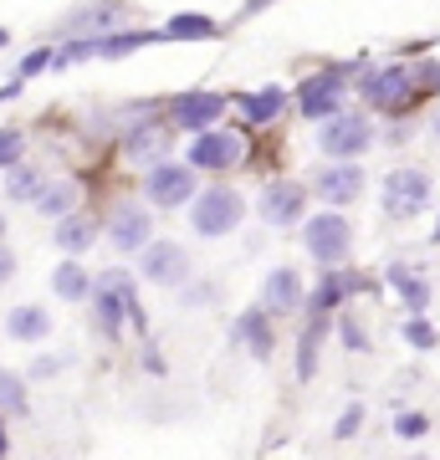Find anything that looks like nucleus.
<instances>
[{
  "label": "nucleus",
  "mask_w": 440,
  "mask_h": 460,
  "mask_svg": "<svg viewBox=\"0 0 440 460\" xmlns=\"http://www.w3.org/2000/svg\"><path fill=\"white\" fill-rule=\"evenodd\" d=\"M93 287H98V328L108 332V338H118L123 323H129L133 332L148 328V317H144V307H139V292H133L129 271H103Z\"/></svg>",
  "instance_id": "f257e3e1"
},
{
  "label": "nucleus",
  "mask_w": 440,
  "mask_h": 460,
  "mask_svg": "<svg viewBox=\"0 0 440 460\" xmlns=\"http://www.w3.org/2000/svg\"><path fill=\"white\" fill-rule=\"evenodd\" d=\"M318 144H323V154L333 159V164H343V159H364V154L374 148V123L359 118V113H333V118H323Z\"/></svg>",
  "instance_id": "f03ea898"
},
{
  "label": "nucleus",
  "mask_w": 440,
  "mask_h": 460,
  "mask_svg": "<svg viewBox=\"0 0 440 460\" xmlns=\"http://www.w3.org/2000/svg\"><path fill=\"white\" fill-rule=\"evenodd\" d=\"M144 195H148V205H159V210H180V205H190V199L200 195L195 190V169L180 164V159H159V164H148Z\"/></svg>",
  "instance_id": "7ed1b4c3"
},
{
  "label": "nucleus",
  "mask_w": 440,
  "mask_h": 460,
  "mask_svg": "<svg viewBox=\"0 0 440 460\" xmlns=\"http://www.w3.org/2000/svg\"><path fill=\"white\" fill-rule=\"evenodd\" d=\"M302 246H308V256L318 266H338L348 256V246H354V230H348V220L338 210H323L302 226Z\"/></svg>",
  "instance_id": "20e7f679"
},
{
  "label": "nucleus",
  "mask_w": 440,
  "mask_h": 460,
  "mask_svg": "<svg viewBox=\"0 0 440 460\" xmlns=\"http://www.w3.org/2000/svg\"><path fill=\"white\" fill-rule=\"evenodd\" d=\"M241 215H246V199L236 190H220V184L195 195V205H190V220H195L200 235H230L241 226Z\"/></svg>",
  "instance_id": "39448f33"
},
{
  "label": "nucleus",
  "mask_w": 440,
  "mask_h": 460,
  "mask_svg": "<svg viewBox=\"0 0 440 460\" xmlns=\"http://www.w3.org/2000/svg\"><path fill=\"white\" fill-rule=\"evenodd\" d=\"M379 199H384V215L409 220V215H420L430 205V174L425 169H394V174H384Z\"/></svg>",
  "instance_id": "423d86ee"
},
{
  "label": "nucleus",
  "mask_w": 440,
  "mask_h": 460,
  "mask_svg": "<svg viewBox=\"0 0 440 460\" xmlns=\"http://www.w3.org/2000/svg\"><path fill=\"white\" fill-rule=\"evenodd\" d=\"M246 159V144H241V133H230V128H205L195 133V144H190V154H184V164L190 169H236Z\"/></svg>",
  "instance_id": "0eeeda50"
},
{
  "label": "nucleus",
  "mask_w": 440,
  "mask_h": 460,
  "mask_svg": "<svg viewBox=\"0 0 440 460\" xmlns=\"http://www.w3.org/2000/svg\"><path fill=\"white\" fill-rule=\"evenodd\" d=\"M139 271H144L154 287H180L190 277V256L180 251V241H148L139 251Z\"/></svg>",
  "instance_id": "6e6552de"
},
{
  "label": "nucleus",
  "mask_w": 440,
  "mask_h": 460,
  "mask_svg": "<svg viewBox=\"0 0 440 460\" xmlns=\"http://www.w3.org/2000/svg\"><path fill=\"white\" fill-rule=\"evenodd\" d=\"M343 72H318V77H308V83L297 87V108H302V118H333L343 113Z\"/></svg>",
  "instance_id": "1a4fd4ad"
},
{
  "label": "nucleus",
  "mask_w": 440,
  "mask_h": 460,
  "mask_svg": "<svg viewBox=\"0 0 440 460\" xmlns=\"http://www.w3.org/2000/svg\"><path fill=\"white\" fill-rule=\"evenodd\" d=\"M261 220L266 226H297L302 220V210H308V190L297 180H277V184H266L261 190Z\"/></svg>",
  "instance_id": "9d476101"
},
{
  "label": "nucleus",
  "mask_w": 440,
  "mask_h": 460,
  "mask_svg": "<svg viewBox=\"0 0 440 460\" xmlns=\"http://www.w3.org/2000/svg\"><path fill=\"white\" fill-rule=\"evenodd\" d=\"M108 241L118 251H144L154 241V215L144 205H118L113 220H108Z\"/></svg>",
  "instance_id": "9b49d317"
},
{
  "label": "nucleus",
  "mask_w": 440,
  "mask_h": 460,
  "mask_svg": "<svg viewBox=\"0 0 440 460\" xmlns=\"http://www.w3.org/2000/svg\"><path fill=\"white\" fill-rule=\"evenodd\" d=\"M318 195H323V205H354V199L364 195V169H359V159L328 164L323 174H318Z\"/></svg>",
  "instance_id": "f8f14e48"
},
{
  "label": "nucleus",
  "mask_w": 440,
  "mask_h": 460,
  "mask_svg": "<svg viewBox=\"0 0 440 460\" xmlns=\"http://www.w3.org/2000/svg\"><path fill=\"white\" fill-rule=\"evenodd\" d=\"M220 113H226L220 93H180V98H175V123H180L184 133L215 128V123H220Z\"/></svg>",
  "instance_id": "ddd939ff"
},
{
  "label": "nucleus",
  "mask_w": 440,
  "mask_h": 460,
  "mask_svg": "<svg viewBox=\"0 0 440 460\" xmlns=\"http://www.w3.org/2000/svg\"><path fill=\"white\" fill-rule=\"evenodd\" d=\"M359 93L374 102V108H394V102L409 93V72L405 66H374V72L359 83Z\"/></svg>",
  "instance_id": "4468645a"
},
{
  "label": "nucleus",
  "mask_w": 440,
  "mask_h": 460,
  "mask_svg": "<svg viewBox=\"0 0 440 460\" xmlns=\"http://www.w3.org/2000/svg\"><path fill=\"white\" fill-rule=\"evenodd\" d=\"M261 302H266V313H297L302 307V277L292 266H277L261 287Z\"/></svg>",
  "instance_id": "2eb2a0df"
},
{
  "label": "nucleus",
  "mask_w": 440,
  "mask_h": 460,
  "mask_svg": "<svg viewBox=\"0 0 440 460\" xmlns=\"http://www.w3.org/2000/svg\"><path fill=\"white\" fill-rule=\"evenodd\" d=\"M154 41H164V31H108V36H93V57H129V51L139 47H154Z\"/></svg>",
  "instance_id": "dca6fc26"
},
{
  "label": "nucleus",
  "mask_w": 440,
  "mask_h": 460,
  "mask_svg": "<svg viewBox=\"0 0 440 460\" xmlns=\"http://www.w3.org/2000/svg\"><path fill=\"white\" fill-rule=\"evenodd\" d=\"M5 332H11V338H21V343H41V338L51 332L47 307H11V317H5Z\"/></svg>",
  "instance_id": "f3484780"
},
{
  "label": "nucleus",
  "mask_w": 440,
  "mask_h": 460,
  "mask_svg": "<svg viewBox=\"0 0 440 460\" xmlns=\"http://www.w3.org/2000/svg\"><path fill=\"white\" fill-rule=\"evenodd\" d=\"M164 148H169V133L154 128V123H139V128L129 133V159L133 164H159Z\"/></svg>",
  "instance_id": "a211bd4d"
},
{
  "label": "nucleus",
  "mask_w": 440,
  "mask_h": 460,
  "mask_svg": "<svg viewBox=\"0 0 440 460\" xmlns=\"http://www.w3.org/2000/svg\"><path fill=\"white\" fill-rule=\"evenodd\" d=\"M72 205H77V190H72V184H41V190H36V210L51 215V220L72 215Z\"/></svg>",
  "instance_id": "6ab92c4d"
},
{
  "label": "nucleus",
  "mask_w": 440,
  "mask_h": 460,
  "mask_svg": "<svg viewBox=\"0 0 440 460\" xmlns=\"http://www.w3.org/2000/svg\"><path fill=\"white\" fill-rule=\"evenodd\" d=\"M51 287H57V296H62V302H82L93 281H87V271H82L77 261H62V266H57V277H51Z\"/></svg>",
  "instance_id": "aec40b11"
},
{
  "label": "nucleus",
  "mask_w": 440,
  "mask_h": 460,
  "mask_svg": "<svg viewBox=\"0 0 440 460\" xmlns=\"http://www.w3.org/2000/svg\"><path fill=\"white\" fill-rule=\"evenodd\" d=\"M205 36H215L211 16H175L164 26V41H205Z\"/></svg>",
  "instance_id": "412c9836"
},
{
  "label": "nucleus",
  "mask_w": 440,
  "mask_h": 460,
  "mask_svg": "<svg viewBox=\"0 0 440 460\" xmlns=\"http://www.w3.org/2000/svg\"><path fill=\"white\" fill-rule=\"evenodd\" d=\"M241 108H246L251 123H272V118L282 113V93H277V87H266V93H246Z\"/></svg>",
  "instance_id": "4be33fe9"
},
{
  "label": "nucleus",
  "mask_w": 440,
  "mask_h": 460,
  "mask_svg": "<svg viewBox=\"0 0 440 460\" xmlns=\"http://www.w3.org/2000/svg\"><path fill=\"white\" fill-rule=\"evenodd\" d=\"M57 246H62L67 256H82V251L93 246V226H87V220H67L62 215V226H57Z\"/></svg>",
  "instance_id": "5701e85b"
},
{
  "label": "nucleus",
  "mask_w": 440,
  "mask_h": 460,
  "mask_svg": "<svg viewBox=\"0 0 440 460\" xmlns=\"http://www.w3.org/2000/svg\"><path fill=\"white\" fill-rule=\"evenodd\" d=\"M323 332H328V323H312V328L302 332V343H297V374H302V378L318 374V348H323Z\"/></svg>",
  "instance_id": "b1692460"
},
{
  "label": "nucleus",
  "mask_w": 440,
  "mask_h": 460,
  "mask_svg": "<svg viewBox=\"0 0 440 460\" xmlns=\"http://www.w3.org/2000/svg\"><path fill=\"white\" fill-rule=\"evenodd\" d=\"M241 338H246V348H251L256 358L272 353V328H266V317H261V313H246L241 317Z\"/></svg>",
  "instance_id": "393cba45"
},
{
  "label": "nucleus",
  "mask_w": 440,
  "mask_h": 460,
  "mask_svg": "<svg viewBox=\"0 0 440 460\" xmlns=\"http://www.w3.org/2000/svg\"><path fill=\"white\" fill-rule=\"evenodd\" d=\"M113 21H123V5H118V0H103V5L77 11V16H72V26H93V31L103 36V26H113Z\"/></svg>",
  "instance_id": "a878e982"
},
{
  "label": "nucleus",
  "mask_w": 440,
  "mask_h": 460,
  "mask_svg": "<svg viewBox=\"0 0 440 460\" xmlns=\"http://www.w3.org/2000/svg\"><path fill=\"white\" fill-rule=\"evenodd\" d=\"M36 190H41V169L36 164H21L16 174H11V184H5V195L16 199V205L21 199H36Z\"/></svg>",
  "instance_id": "bb28decb"
},
{
  "label": "nucleus",
  "mask_w": 440,
  "mask_h": 460,
  "mask_svg": "<svg viewBox=\"0 0 440 460\" xmlns=\"http://www.w3.org/2000/svg\"><path fill=\"white\" fill-rule=\"evenodd\" d=\"M390 277H394V287H400V296H405L409 307H425V302H430V287H425V281L415 277V271H405V266H394Z\"/></svg>",
  "instance_id": "cd10ccee"
},
{
  "label": "nucleus",
  "mask_w": 440,
  "mask_h": 460,
  "mask_svg": "<svg viewBox=\"0 0 440 460\" xmlns=\"http://www.w3.org/2000/svg\"><path fill=\"white\" fill-rule=\"evenodd\" d=\"M0 414H26V384L16 374H0Z\"/></svg>",
  "instance_id": "c85d7f7f"
},
{
  "label": "nucleus",
  "mask_w": 440,
  "mask_h": 460,
  "mask_svg": "<svg viewBox=\"0 0 440 460\" xmlns=\"http://www.w3.org/2000/svg\"><path fill=\"white\" fill-rule=\"evenodd\" d=\"M354 287H359V281H354V277H323V292L312 296V307L323 313V307H333V302H338L343 292H354Z\"/></svg>",
  "instance_id": "c756f323"
},
{
  "label": "nucleus",
  "mask_w": 440,
  "mask_h": 460,
  "mask_svg": "<svg viewBox=\"0 0 440 460\" xmlns=\"http://www.w3.org/2000/svg\"><path fill=\"white\" fill-rule=\"evenodd\" d=\"M405 343H415V348H436V328H430L425 317H409V323H405Z\"/></svg>",
  "instance_id": "7c9ffc66"
},
{
  "label": "nucleus",
  "mask_w": 440,
  "mask_h": 460,
  "mask_svg": "<svg viewBox=\"0 0 440 460\" xmlns=\"http://www.w3.org/2000/svg\"><path fill=\"white\" fill-rule=\"evenodd\" d=\"M16 159H21V133L16 128H0V169L16 164Z\"/></svg>",
  "instance_id": "2f4dec72"
},
{
  "label": "nucleus",
  "mask_w": 440,
  "mask_h": 460,
  "mask_svg": "<svg viewBox=\"0 0 440 460\" xmlns=\"http://www.w3.org/2000/svg\"><path fill=\"white\" fill-rule=\"evenodd\" d=\"M394 429H400L405 440H420L425 429H430V420H425V414H400V420H394Z\"/></svg>",
  "instance_id": "473e14b6"
},
{
  "label": "nucleus",
  "mask_w": 440,
  "mask_h": 460,
  "mask_svg": "<svg viewBox=\"0 0 440 460\" xmlns=\"http://www.w3.org/2000/svg\"><path fill=\"white\" fill-rule=\"evenodd\" d=\"M41 66H51V47L31 51V57H26V62H21V83H26V77H36V72H41Z\"/></svg>",
  "instance_id": "72a5a7b5"
},
{
  "label": "nucleus",
  "mask_w": 440,
  "mask_h": 460,
  "mask_svg": "<svg viewBox=\"0 0 440 460\" xmlns=\"http://www.w3.org/2000/svg\"><path fill=\"white\" fill-rule=\"evenodd\" d=\"M62 374V358H36L31 363V378H57Z\"/></svg>",
  "instance_id": "f704fd0d"
},
{
  "label": "nucleus",
  "mask_w": 440,
  "mask_h": 460,
  "mask_svg": "<svg viewBox=\"0 0 440 460\" xmlns=\"http://www.w3.org/2000/svg\"><path fill=\"white\" fill-rule=\"evenodd\" d=\"M359 425H364V410H348V414L338 420V440H343V435H354Z\"/></svg>",
  "instance_id": "c9c22d12"
},
{
  "label": "nucleus",
  "mask_w": 440,
  "mask_h": 460,
  "mask_svg": "<svg viewBox=\"0 0 440 460\" xmlns=\"http://www.w3.org/2000/svg\"><path fill=\"white\" fill-rule=\"evenodd\" d=\"M420 83L440 93V62H425V66H420Z\"/></svg>",
  "instance_id": "e433bc0d"
},
{
  "label": "nucleus",
  "mask_w": 440,
  "mask_h": 460,
  "mask_svg": "<svg viewBox=\"0 0 440 460\" xmlns=\"http://www.w3.org/2000/svg\"><path fill=\"white\" fill-rule=\"evenodd\" d=\"M5 277H16V256L0 246V281H5Z\"/></svg>",
  "instance_id": "4c0bfd02"
},
{
  "label": "nucleus",
  "mask_w": 440,
  "mask_h": 460,
  "mask_svg": "<svg viewBox=\"0 0 440 460\" xmlns=\"http://www.w3.org/2000/svg\"><path fill=\"white\" fill-rule=\"evenodd\" d=\"M343 343H348V348H364V332L354 328V323H343Z\"/></svg>",
  "instance_id": "58836bf2"
},
{
  "label": "nucleus",
  "mask_w": 440,
  "mask_h": 460,
  "mask_svg": "<svg viewBox=\"0 0 440 460\" xmlns=\"http://www.w3.org/2000/svg\"><path fill=\"white\" fill-rule=\"evenodd\" d=\"M261 5H272V0H246V11H261Z\"/></svg>",
  "instance_id": "ea45409f"
},
{
  "label": "nucleus",
  "mask_w": 440,
  "mask_h": 460,
  "mask_svg": "<svg viewBox=\"0 0 440 460\" xmlns=\"http://www.w3.org/2000/svg\"><path fill=\"white\" fill-rule=\"evenodd\" d=\"M430 133H436V138H440V113H436V118H430Z\"/></svg>",
  "instance_id": "a19ab883"
},
{
  "label": "nucleus",
  "mask_w": 440,
  "mask_h": 460,
  "mask_svg": "<svg viewBox=\"0 0 440 460\" xmlns=\"http://www.w3.org/2000/svg\"><path fill=\"white\" fill-rule=\"evenodd\" d=\"M5 41H11V36H5V26H0V47H5Z\"/></svg>",
  "instance_id": "79ce46f5"
},
{
  "label": "nucleus",
  "mask_w": 440,
  "mask_h": 460,
  "mask_svg": "<svg viewBox=\"0 0 440 460\" xmlns=\"http://www.w3.org/2000/svg\"><path fill=\"white\" fill-rule=\"evenodd\" d=\"M0 456H5V440H0Z\"/></svg>",
  "instance_id": "37998d69"
},
{
  "label": "nucleus",
  "mask_w": 440,
  "mask_h": 460,
  "mask_svg": "<svg viewBox=\"0 0 440 460\" xmlns=\"http://www.w3.org/2000/svg\"><path fill=\"white\" fill-rule=\"evenodd\" d=\"M0 235H5V226H0Z\"/></svg>",
  "instance_id": "c03bdc74"
}]
</instances>
